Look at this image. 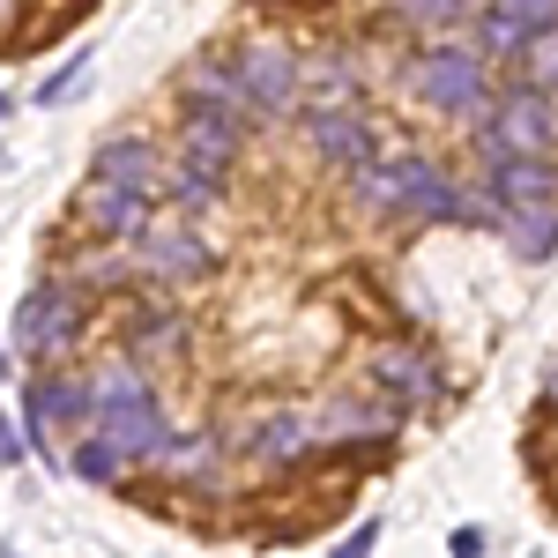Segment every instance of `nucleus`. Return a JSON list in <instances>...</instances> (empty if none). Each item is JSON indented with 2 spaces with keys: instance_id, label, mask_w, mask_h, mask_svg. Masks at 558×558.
I'll return each instance as SVG.
<instances>
[{
  "instance_id": "obj_1",
  "label": "nucleus",
  "mask_w": 558,
  "mask_h": 558,
  "mask_svg": "<svg viewBox=\"0 0 558 558\" xmlns=\"http://www.w3.org/2000/svg\"><path fill=\"white\" fill-rule=\"evenodd\" d=\"M89 425H97V447L112 462H149L165 447V410L157 395L134 380V365H105L89 380Z\"/></svg>"
},
{
  "instance_id": "obj_2",
  "label": "nucleus",
  "mask_w": 558,
  "mask_h": 558,
  "mask_svg": "<svg viewBox=\"0 0 558 558\" xmlns=\"http://www.w3.org/2000/svg\"><path fill=\"white\" fill-rule=\"evenodd\" d=\"M357 194H365L373 209H410V216H439V223L484 216V202L462 194L432 157H387V165H365V172H357Z\"/></svg>"
},
{
  "instance_id": "obj_3",
  "label": "nucleus",
  "mask_w": 558,
  "mask_h": 558,
  "mask_svg": "<svg viewBox=\"0 0 558 558\" xmlns=\"http://www.w3.org/2000/svg\"><path fill=\"white\" fill-rule=\"evenodd\" d=\"M231 157H239V128L186 112V128H179V179H172L179 202H186V209H209L216 194H223V172H231Z\"/></svg>"
},
{
  "instance_id": "obj_4",
  "label": "nucleus",
  "mask_w": 558,
  "mask_h": 558,
  "mask_svg": "<svg viewBox=\"0 0 558 558\" xmlns=\"http://www.w3.org/2000/svg\"><path fill=\"white\" fill-rule=\"evenodd\" d=\"M551 142H558V120H551V105H544L536 89L499 97L492 120H484V134H476L484 165H499V157H551Z\"/></svg>"
},
{
  "instance_id": "obj_5",
  "label": "nucleus",
  "mask_w": 558,
  "mask_h": 558,
  "mask_svg": "<svg viewBox=\"0 0 558 558\" xmlns=\"http://www.w3.org/2000/svg\"><path fill=\"white\" fill-rule=\"evenodd\" d=\"M231 75H239V89H246V105H254V112H268V120H283V112L299 105V52H291L283 38L239 45Z\"/></svg>"
},
{
  "instance_id": "obj_6",
  "label": "nucleus",
  "mask_w": 558,
  "mask_h": 558,
  "mask_svg": "<svg viewBox=\"0 0 558 558\" xmlns=\"http://www.w3.org/2000/svg\"><path fill=\"white\" fill-rule=\"evenodd\" d=\"M410 97L432 105V112H476L484 105V60L470 45H447V52H425L410 68Z\"/></svg>"
},
{
  "instance_id": "obj_7",
  "label": "nucleus",
  "mask_w": 558,
  "mask_h": 558,
  "mask_svg": "<svg viewBox=\"0 0 558 558\" xmlns=\"http://www.w3.org/2000/svg\"><path fill=\"white\" fill-rule=\"evenodd\" d=\"M75 328H83V299H75V283H38L31 299L15 305V350H31V357L68 350V343H75Z\"/></svg>"
},
{
  "instance_id": "obj_8",
  "label": "nucleus",
  "mask_w": 558,
  "mask_h": 558,
  "mask_svg": "<svg viewBox=\"0 0 558 558\" xmlns=\"http://www.w3.org/2000/svg\"><path fill=\"white\" fill-rule=\"evenodd\" d=\"M492 209L499 216H558V165L551 157H499L484 165Z\"/></svg>"
},
{
  "instance_id": "obj_9",
  "label": "nucleus",
  "mask_w": 558,
  "mask_h": 558,
  "mask_svg": "<svg viewBox=\"0 0 558 558\" xmlns=\"http://www.w3.org/2000/svg\"><path fill=\"white\" fill-rule=\"evenodd\" d=\"M134 260H142V268H157V276H172V283L209 276V246H202V239H194V223H179V216H149Z\"/></svg>"
},
{
  "instance_id": "obj_10",
  "label": "nucleus",
  "mask_w": 558,
  "mask_h": 558,
  "mask_svg": "<svg viewBox=\"0 0 558 558\" xmlns=\"http://www.w3.org/2000/svg\"><path fill=\"white\" fill-rule=\"evenodd\" d=\"M89 417V380H38L31 387V439L45 454H68V425Z\"/></svg>"
},
{
  "instance_id": "obj_11",
  "label": "nucleus",
  "mask_w": 558,
  "mask_h": 558,
  "mask_svg": "<svg viewBox=\"0 0 558 558\" xmlns=\"http://www.w3.org/2000/svg\"><path fill=\"white\" fill-rule=\"evenodd\" d=\"M313 157L365 172V165H380V128L365 112H328V120H313Z\"/></svg>"
},
{
  "instance_id": "obj_12",
  "label": "nucleus",
  "mask_w": 558,
  "mask_h": 558,
  "mask_svg": "<svg viewBox=\"0 0 558 558\" xmlns=\"http://www.w3.org/2000/svg\"><path fill=\"white\" fill-rule=\"evenodd\" d=\"M89 179H105V186H120V194H142V202H149L165 172H157V149H149L142 134H120V142L97 149V172H89Z\"/></svg>"
},
{
  "instance_id": "obj_13",
  "label": "nucleus",
  "mask_w": 558,
  "mask_h": 558,
  "mask_svg": "<svg viewBox=\"0 0 558 558\" xmlns=\"http://www.w3.org/2000/svg\"><path fill=\"white\" fill-rule=\"evenodd\" d=\"M186 97H194V112L202 120H223V128H239L254 105H246V89H239V75L231 68H216V60H202V68H186Z\"/></svg>"
},
{
  "instance_id": "obj_14",
  "label": "nucleus",
  "mask_w": 558,
  "mask_h": 558,
  "mask_svg": "<svg viewBox=\"0 0 558 558\" xmlns=\"http://www.w3.org/2000/svg\"><path fill=\"white\" fill-rule=\"evenodd\" d=\"M373 380L395 387L402 402H432V395H439V373H432V357H425L417 343H387V350H373Z\"/></svg>"
},
{
  "instance_id": "obj_15",
  "label": "nucleus",
  "mask_w": 558,
  "mask_h": 558,
  "mask_svg": "<svg viewBox=\"0 0 558 558\" xmlns=\"http://www.w3.org/2000/svg\"><path fill=\"white\" fill-rule=\"evenodd\" d=\"M83 223H89V231H105V239H134V231L149 223V202H142V194H120V186H105V179H89V186H83Z\"/></svg>"
},
{
  "instance_id": "obj_16",
  "label": "nucleus",
  "mask_w": 558,
  "mask_h": 558,
  "mask_svg": "<svg viewBox=\"0 0 558 558\" xmlns=\"http://www.w3.org/2000/svg\"><path fill=\"white\" fill-rule=\"evenodd\" d=\"M402 402H328L320 417H305V439H357V432H395Z\"/></svg>"
},
{
  "instance_id": "obj_17",
  "label": "nucleus",
  "mask_w": 558,
  "mask_h": 558,
  "mask_svg": "<svg viewBox=\"0 0 558 558\" xmlns=\"http://www.w3.org/2000/svg\"><path fill=\"white\" fill-rule=\"evenodd\" d=\"M492 15H499L514 38H544V31H558V0H492Z\"/></svg>"
},
{
  "instance_id": "obj_18",
  "label": "nucleus",
  "mask_w": 558,
  "mask_h": 558,
  "mask_svg": "<svg viewBox=\"0 0 558 558\" xmlns=\"http://www.w3.org/2000/svg\"><path fill=\"white\" fill-rule=\"evenodd\" d=\"M507 239L521 260H544L558 246V216H507Z\"/></svg>"
},
{
  "instance_id": "obj_19",
  "label": "nucleus",
  "mask_w": 558,
  "mask_h": 558,
  "mask_svg": "<svg viewBox=\"0 0 558 558\" xmlns=\"http://www.w3.org/2000/svg\"><path fill=\"white\" fill-rule=\"evenodd\" d=\"M521 60H529V89H536V97H551V89H558V31L529 38V45H521Z\"/></svg>"
},
{
  "instance_id": "obj_20",
  "label": "nucleus",
  "mask_w": 558,
  "mask_h": 558,
  "mask_svg": "<svg viewBox=\"0 0 558 558\" xmlns=\"http://www.w3.org/2000/svg\"><path fill=\"white\" fill-rule=\"evenodd\" d=\"M157 454H165V470H172V476H202V484L216 476V470H209V454H216L209 439H186V447H172V439H165Z\"/></svg>"
},
{
  "instance_id": "obj_21",
  "label": "nucleus",
  "mask_w": 558,
  "mask_h": 558,
  "mask_svg": "<svg viewBox=\"0 0 558 558\" xmlns=\"http://www.w3.org/2000/svg\"><path fill=\"white\" fill-rule=\"evenodd\" d=\"M395 8H402V15H410V23H454V15H462V0H395Z\"/></svg>"
},
{
  "instance_id": "obj_22",
  "label": "nucleus",
  "mask_w": 558,
  "mask_h": 558,
  "mask_svg": "<svg viewBox=\"0 0 558 558\" xmlns=\"http://www.w3.org/2000/svg\"><path fill=\"white\" fill-rule=\"evenodd\" d=\"M83 75H89V52H75V60H68V68H60V75H52V83L38 89V105H60V97H68V89L83 83Z\"/></svg>"
},
{
  "instance_id": "obj_23",
  "label": "nucleus",
  "mask_w": 558,
  "mask_h": 558,
  "mask_svg": "<svg viewBox=\"0 0 558 558\" xmlns=\"http://www.w3.org/2000/svg\"><path fill=\"white\" fill-rule=\"evenodd\" d=\"M75 470H83V476H112L120 462H112V454H105V447L89 439V447H75Z\"/></svg>"
},
{
  "instance_id": "obj_24",
  "label": "nucleus",
  "mask_w": 558,
  "mask_h": 558,
  "mask_svg": "<svg viewBox=\"0 0 558 558\" xmlns=\"http://www.w3.org/2000/svg\"><path fill=\"white\" fill-rule=\"evenodd\" d=\"M373 536H380V529L365 521V529H357V536H350V544H343V551H336V558H365V551H373Z\"/></svg>"
},
{
  "instance_id": "obj_25",
  "label": "nucleus",
  "mask_w": 558,
  "mask_h": 558,
  "mask_svg": "<svg viewBox=\"0 0 558 558\" xmlns=\"http://www.w3.org/2000/svg\"><path fill=\"white\" fill-rule=\"evenodd\" d=\"M23 447H15V432H8V417H0V462H15Z\"/></svg>"
},
{
  "instance_id": "obj_26",
  "label": "nucleus",
  "mask_w": 558,
  "mask_h": 558,
  "mask_svg": "<svg viewBox=\"0 0 558 558\" xmlns=\"http://www.w3.org/2000/svg\"><path fill=\"white\" fill-rule=\"evenodd\" d=\"M8 15H15V0H0V23H8Z\"/></svg>"
},
{
  "instance_id": "obj_27",
  "label": "nucleus",
  "mask_w": 558,
  "mask_h": 558,
  "mask_svg": "<svg viewBox=\"0 0 558 558\" xmlns=\"http://www.w3.org/2000/svg\"><path fill=\"white\" fill-rule=\"evenodd\" d=\"M0 112H15V105H8V97H0Z\"/></svg>"
},
{
  "instance_id": "obj_28",
  "label": "nucleus",
  "mask_w": 558,
  "mask_h": 558,
  "mask_svg": "<svg viewBox=\"0 0 558 558\" xmlns=\"http://www.w3.org/2000/svg\"><path fill=\"white\" fill-rule=\"evenodd\" d=\"M0 380H8V357H0Z\"/></svg>"
},
{
  "instance_id": "obj_29",
  "label": "nucleus",
  "mask_w": 558,
  "mask_h": 558,
  "mask_svg": "<svg viewBox=\"0 0 558 558\" xmlns=\"http://www.w3.org/2000/svg\"><path fill=\"white\" fill-rule=\"evenodd\" d=\"M462 8H470V0H462Z\"/></svg>"
}]
</instances>
